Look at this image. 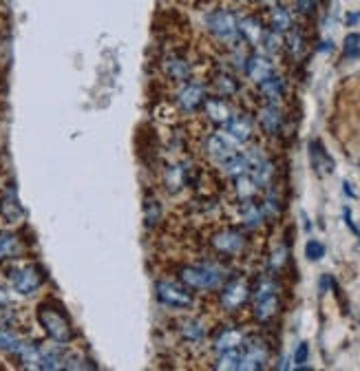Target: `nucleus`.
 Listing matches in <instances>:
<instances>
[{
  "mask_svg": "<svg viewBox=\"0 0 360 371\" xmlns=\"http://www.w3.org/2000/svg\"><path fill=\"white\" fill-rule=\"evenodd\" d=\"M276 312H278V296H276V292L257 296L255 314H257L259 320H270Z\"/></svg>",
  "mask_w": 360,
  "mask_h": 371,
  "instance_id": "19",
  "label": "nucleus"
},
{
  "mask_svg": "<svg viewBox=\"0 0 360 371\" xmlns=\"http://www.w3.org/2000/svg\"><path fill=\"white\" fill-rule=\"evenodd\" d=\"M360 20V13H352L349 18H347V25H354V23H358Z\"/></svg>",
  "mask_w": 360,
  "mask_h": 371,
  "instance_id": "46",
  "label": "nucleus"
},
{
  "mask_svg": "<svg viewBox=\"0 0 360 371\" xmlns=\"http://www.w3.org/2000/svg\"><path fill=\"white\" fill-rule=\"evenodd\" d=\"M250 296V287L243 283V281H232L230 285L224 287V292H221V305L226 310H239L241 305L248 301Z\"/></svg>",
  "mask_w": 360,
  "mask_h": 371,
  "instance_id": "11",
  "label": "nucleus"
},
{
  "mask_svg": "<svg viewBox=\"0 0 360 371\" xmlns=\"http://www.w3.org/2000/svg\"><path fill=\"white\" fill-rule=\"evenodd\" d=\"M342 217H345V223L349 225V230H352L356 237H360V230H358V225H356L354 219H352V210H349V208H345V210H342Z\"/></svg>",
  "mask_w": 360,
  "mask_h": 371,
  "instance_id": "42",
  "label": "nucleus"
},
{
  "mask_svg": "<svg viewBox=\"0 0 360 371\" xmlns=\"http://www.w3.org/2000/svg\"><path fill=\"white\" fill-rule=\"evenodd\" d=\"M270 27L274 31H278V34H288V31L294 27V20H292V13L281 7V5H274L270 9Z\"/></svg>",
  "mask_w": 360,
  "mask_h": 371,
  "instance_id": "23",
  "label": "nucleus"
},
{
  "mask_svg": "<svg viewBox=\"0 0 360 371\" xmlns=\"http://www.w3.org/2000/svg\"><path fill=\"white\" fill-rule=\"evenodd\" d=\"M263 34H265L263 23H261L259 18H255V15H245V18L239 20V36H241L245 42H250V44H261Z\"/></svg>",
  "mask_w": 360,
  "mask_h": 371,
  "instance_id": "16",
  "label": "nucleus"
},
{
  "mask_svg": "<svg viewBox=\"0 0 360 371\" xmlns=\"http://www.w3.org/2000/svg\"><path fill=\"white\" fill-rule=\"evenodd\" d=\"M257 190H259V186H257V182L250 177L248 172L245 175H239L237 177V195H239V199L241 201H248V199H255V195H257Z\"/></svg>",
  "mask_w": 360,
  "mask_h": 371,
  "instance_id": "31",
  "label": "nucleus"
},
{
  "mask_svg": "<svg viewBox=\"0 0 360 371\" xmlns=\"http://www.w3.org/2000/svg\"><path fill=\"white\" fill-rule=\"evenodd\" d=\"M224 172L228 175V177H234L237 180L239 175H245V172H250V166H248V159H245V155H232L230 159H226L224 161Z\"/></svg>",
  "mask_w": 360,
  "mask_h": 371,
  "instance_id": "27",
  "label": "nucleus"
},
{
  "mask_svg": "<svg viewBox=\"0 0 360 371\" xmlns=\"http://www.w3.org/2000/svg\"><path fill=\"white\" fill-rule=\"evenodd\" d=\"M261 44H263L265 54L274 56V54H278L281 49H283L285 40H283V34H278V31L270 29V31H265V34H263V40H261Z\"/></svg>",
  "mask_w": 360,
  "mask_h": 371,
  "instance_id": "32",
  "label": "nucleus"
},
{
  "mask_svg": "<svg viewBox=\"0 0 360 371\" xmlns=\"http://www.w3.org/2000/svg\"><path fill=\"white\" fill-rule=\"evenodd\" d=\"M263 219H265V213H263L261 206H257L252 199L243 201V206H241V221H243V225H248V228H259V225L263 223Z\"/></svg>",
  "mask_w": 360,
  "mask_h": 371,
  "instance_id": "25",
  "label": "nucleus"
},
{
  "mask_svg": "<svg viewBox=\"0 0 360 371\" xmlns=\"http://www.w3.org/2000/svg\"><path fill=\"white\" fill-rule=\"evenodd\" d=\"M265 360H268V345H265L261 338H248L245 341V353L241 360L243 371H255L263 369Z\"/></svg>",
  "mask_w": 360,
  "mask_h": 371,
  "instance_id": "6",
  "label": "nucleus"
},
{
  "mask_svg": "<svg viewBox=\"0 0 360 371\" xmlns=\"http://www.w3.org/2000/svg\"><path fill=\"white\" fill-rule=\"evenodd\" d=\"M274 175V168H272V161L270 159H263L261 164H257L255 168H250V177L257 182V186H268L270 180Z\"/></svg>",
  "mask_w": 360,
  "mask_h": 371,
  "instance_id": "30",
  "label": "nucleus"
},
{
  "mask_svg": "<svg viewBox=\"0 0 360 371\" xmlns=\"http://www.w3.org/2000/svg\"><path fill=\"white\" fill-rule=\"evenodd\" d=\"M203 106H206V115L208 120H212L214 124H226L230 118H232V113H230V106L224 102V100H219V98H210L203 102Z\"/></svg>",
  "mask_w": 360,
  "mask_h": 371,
  "instance_id": "21",
  "label": "nucleus"
},
{
  "mask_svg": "<svg viewBox=\"0 0 360 371\" xmlns=\"http://www.w3.org/2000/svg\"><path fill=\"white\" fill-rule=\"evenodd\" d=\"M259 89H261V93L265 95V98H268L270 104H278V100L283 98V93H285V82L272 73L268 80H263V82L259 84Z\"/></svg>",
  "mask_w": 360,
  "mask_h": 371,
  "instance_id": "20",
  "label": "nucleus"
},
{
  "mask_svg": "<svg viewBox=\"0 0 360 371\" xmlns=\"http://www.w3.org/2000/svg\"><path fill=\"white\" fill-rule=\"evenodd\" d=\"M226 133L237 144H245L250 137H252V122H250L245 115H234L226 122Z\"/></svg>",
  "mask_w": 360,
  "mask_h": 371,
  "instance_id": "15",
  "label": "nucleus"
},
{
  "mask_svg": "<svg viewBox=\"0 0 360 371\" xmlns=\"http://www.w3.org/2000/svg\"><path fill=\"white\" fill-rule=\"evenodd\" d=\"M342 192H345V195H347L349 199H356V192L352 190V186H349L347 182H345V184H342Z\"/></svg>",
  "mask_w": 360,
  "mask_h": 371,
  "instance_id": "44",
  "label": "nucleus"
},
{
  "mask_svg": "<svg viewBox=\"0 0 360 371\" xmlns=\"http://www.w3.org/2000/svg\"><path fill=\"white\" fill-rule=\"evenodd\" d=\"M309 360V345L307 343H301L299 347H296L294 351V367H305V363Z\"/></svg>",
  "mask_w": 360,
  "mask_h": 371,
  "instance_id": "38",
  "label": "nucleus"
},
{
  "mask_svg": "<svg viewBox=\"0 0 360 371\" xmlns=\"http://www.w3.org/2000/svg\"><path fill=\"white\" fill-rule=\"evenodd\" d=\"M155 294L160 303L173 310H188L193 305V294L188 292V287H181L173 281H158L155 283Z\"/></svg>",
  "mask_w": 360,
  "mask_h": 371,
  "instance_id": "5",
  "label": "nucleus"
},
{
  "mask_svg": "<svg viewBox=\"0 0 360 371\" xmlns=\"http://www.w3.org/2000/svg\"><path fill=\"white\" fill-rule=\"evenodd\" d=\"M177 102L186 113H195L206 102V89L201 84H186L177 95Z\"/></svg>",
  "mask_w": 360,
  "mask_h": 371,
  "instance_id": "13",
  "label": "nucleus"
},
{
  "mask_svg": "<svg viewBox=\"0 0 360 371\" xmlns=\"http://www.w3.org/2000/svg\"><path fill=\"white\" fill-rule=\"evenodd\" d=\"M9 283L18 294L22 296H31L36 294L38 289L44 283V274L40 270V265L36 263H27V265H18L9 270Z\"/></svg>",
  "mask_w": 360,
  "mask_h": 371,
  "instance_id": "4",
  "label": "nucleus"
},
{
  "mask_svg": "<svg viewBox=\"0 0 360 371\" xmlns=\"http://www.w3.org/2000/svg\"><path fill=\"white\" fill-rule=\"evenodd\" d=\"M184 186H186V168L184 166H168V170H166L168 192H179Z\"/></svg>",
  "mask_w": 360,
  "mask_h": 371,
  "instance_id": "29",
  "label": "nucleus"
},
{
  "mask_svg": "<svg viewBox=\"0 0 360 371\" xmlns=\"http://www.w3.org/2000/svg\"><path fill=\"white\" fill-rule=\"evenodd\" d=\"M316 5H319V0H296V7H299V11L305 13V15L314 13Z\"/></svg>",
  "mask_w": 360,
  "mask_h": 371,
  "instance_id": "41",
  "label": "nucleus"
},
{
  "mask_svg": "<svg viewBox=\"0 0 360 371\" xmlns=\"http://www.w3.org/2000/svg\"><path fill=\"white\" fill-rule=\"evenodd\" d=\"M261 208H263L265 217H274V215H278V197L274 195V192H270V195L265 197V203H263Z\"/></svg>",
  "mask_w": 360,
  "mask_h": 371,
  "instance_id": "39",
  "label": "nucleus"
},
{
  "mask_svg": "<svg viewBox=\"0 0 360 371\" xmlns=\"http://www.w3.org/2000/svg\"><path fill=\"white\" fill-rule=\"evenodd\" d=\"M309 157H311V166H314L319 175L334 172V159L327 155V151L323 149V144L319 139L309 142Z\"/></svg>",
  "mask_w": 360,
  "mask_h": 371,
  "instance_id": "14",
  "label": "nucleus"
},
{
  "mask_svg": "<svg viewBox=\"0 0 360 371\" xmlns=\"http://www.w3.org/2000/svg\"><path fill=\"white\" fill-rule=\"evenodd\" d=\"M261 5H265V7H274V5H278V0H261Z\"/></svg>",
  "mask_w": 360,
  "mask_h": 371,
  "instance_id": "45",
  "label": "nucleus"
},
{
  "mask_svg": "<svg viewBox=\"0 0 360 371\" xmlns=\"http://www.w3.org/2000/svg\"><path fill=\"white\" fill-rule=\"evenodd\" d=\"M334 46H332V42H323V46H321V51H332Z\"/></svg>",
  "mask_w": 360,
  "mask_h": 371,
  "instance_id": "47",
  "label": "nucleus"
},
{
  "mask_svg": "<svg viewBox=\"0 0 360 371\" xmlns=\"http://www.w3.org/2000/svg\"><path fill=\"white\" fill-rule=\"evenodd\" d=\"M206 151L214 161L224 164L226 159H230L232 155H237V142H234L228 133H214L206 142Z\"/></svg>",
  "mask_w": 360,
  "mask_h": 371,
  "instance_id": "7",
  "label": "nucleus"
},
{
  "mask_svg": "<svg viewBox=\"0 0 360 371\" xmlns=\"http://www.w3.org/2000/svg\"><path fill=\"white\" fill-rule=\"evenodd\" d=\"M22 254V244L15 234L0 232V261L3 259H18Z\"/></svg>",
  "mask_w": 360,
  "mask_h": 371,
  "instance_id": "22",
  "label": "nucleus"
},
{
  "mask_svg": "<svg viewBox=\"0 0 360 371\" xmlns=\"http://www.w3.org/2000/svg\"><path fill=\"white\" fill-rule=\"evenodd\" d=\"M259 120H261V126H263L265 133L276 135L281 131V124H283V113H281L278 104H268L261 111Z\"/></svg>",
  "mask_w": 360,
  "mask_h": 371,
  "instance_id": "18",
  "label": "nucleus"
},
{
  "mask_svg": "<svg viewBox=\"0 0 360 371\" xmlns=\"http://www.w3.org/2000/svg\"><path fill=\"white\" fill-rule=\"evenodd\" d=\"M241 360H243V353H239L237 349H228L219 353V360L214 365V369H224V371H237L241 369Z\"/></svg>",
  "mask_w": 360,
  "mask_h": 371,
  "instance_id": "26",
  "label": "nucleus"
},
{
  "mask_svg": "<svg viewBox=\"0 0 360 371\" xmlns=\"http://www.w3.org/2000/svg\"><path fill=\"white\" fill-rule=\"evenodd\" d=\"M25 338L20 334H15L11 327H9V322H0V349L11 353V356H18L20 349L25 347Z\"/></svg>",
  "mask_w": 360,
  "mask_h": 371,
  "instance_id": "17",
  "label": "nucleus"
},
{
  "mask_svg": "<svg viewBox=\"0 0 360 371\" xmlns=\"http://www.w3.org/2000/svg\"><path fill=\"white\" fill-rule=\"evenodd\" d=\"M288 49L294 58H299L303 54V36L299 31H294V29L288 31Z\"/></svg>",
  "mask_w": 360,
  "mask_h": 371,
  "instance_id": "35",
  "label": "nucleus"
},
{
  "mask_svg": "<svg viewBox=\"0 0 360 371\" xmlns=\"http://www.w3.org/2000/svg\"><path fill=\"white\" fill-rule=\"evenodd\" d=\"M160 217H162V208H160V203L158 201H146V223L148 225H155L160 221Z\"/></svg>",
  "mask_w": 360,
  "mask_h": 371,
  "instance_id": "37",
  "label": "nucleus"
},
{
  "mask_svg": "<svg viewBox=\"0 0 360 371\" xmlns=\"http://www.w3.org/2000/svg\"><path fill=\"white\" fill-rule=\"evenodd\" d=\"M288 261V248L285 246H278L274 252H272V259H270V265L274 268V270H278V268H283V263Z\"/></svg>",
  "mask_w": 360,
  "mask_h": 371,
  "instance_id": "40",
  "label": "nucleus"
},
{
  "mask_svg": "<svg viewBox=\"0 0 360 371\" xmlns=\"http://www.w3.org/2000/svg\"><path fill=\"white\" fill-rule=\"evenodd\" d=\"M0 215L7 223H22L25 221V208L18 199V192L15 188H7L0 197Z\"/></svg>",
  "mask_w": 360,
  "mask_h": 371,
  "instance_id": "9",
  "label": "nucleus"
},
{
  "mask_svg": "<svg viewBox=\"0 0 360 371\" xmlns=\"http://www.w3.org/2000/svg\"><path fill=\"white\" fill-rule=\"evenodd\" d=\"M245 73H248L250 80H252V82L261 84L263 80H268L274 73V67H272V62L265 56L255 54V56H250L245 60Z\"/></svg>",
  "mask_w": 360,
  "mask_h": 371,
  "instance_id": "12",
  "label": "nucleus"
},
{
  "mask_svg": "<svg viewBox=\"0 0 360 371\" xmlns=\"http://www.w3.org/2000/svg\"><path fill=\"white\" fill-rule=\"evenodd\" d=\"M38 322L42 325L44 334L51 338V341L65 345V343H71L73 341V327L69 318L60 312V308L51 303H42L38 308Z\"/></svg>",
  "mask_w": 360,
  "mask_h": 371,
  "instance_id": "1",
  "label": "nucleus"
},
{
  "mask_svg": "<svg viewBox=\"0 0 360 371\" xmlns=\"http://www.w3.org/2000/svg\"><path fill=\"white\" fill-rule=\"evenodd\" d=\"M162 69L170 80H175V82H186V80L191 77V62L179 54H168L162 62Z\"/></svg>",
  "mask_w": 360,
  "mask_h": 371,
  "instance_id": "10",
  "label": "nucleus"
},
{
  "mask_svg": "<svg viewBox=\"0 0 360 371\" xmlns=\"http://www.w3.org/2000/svg\"><path fill=\"white\" fill-rule=\"evenodd\" d=\"M334 285V279L330 277V274H323L321 277V283H319V289H321V294H325L327 289H330Z\"/></svg>",
  "mask_w": 360,
  "mask_h": 371,
  "instance_id": "43",
  "label": "nucleus"
},
{
  "mask_svg": "<svg viewBox=\"0 0 360 371\" xmlns=\"http://www.w3.org/2000/svg\"><path fill=\"white\" fill-rule=\"evenodd\" d=\"M241 345H243V334L239 329H224L214 341V351L221 353V351H228V349H237Z\"/></svg>",
  "mask_w": 360,
  "mask_h": 371,
  "instance_id": "24",
  "label": "nucleus"
},
{
  "mask_svg": "<svg viewBox=\"0 0 360 371\" xmlns=\"http://www.w3.org/2000/svg\"><path fill=\"white\" fill-rule=\"evenodd\" d=\"M212 248L221 254H241L245 248V237L237 230H221L212 237Z\"/></svg>",
  "mask_w": 360,
  "mask_h": 371,
  "instance_id": "8",
  "label": "nucleus"
},
{
  "mask_svg": "<svg viewBox=\"0 0 360 371\" xmlns=\"http://www.w3.org/2000/svg\"><path fill=\"white\" fill-rule=\"evenodd\" d=\"M206 29L219 42L232 44L239 38V18L230 9H214L206 15Z\"/></svg>",
  "mask_w": 360,
  "mask_h": 371,
  "instance_id": "3",
  "label": "nucleus"
},
{
  "mask_svg": "<svg viewBox=\"0 0 360 371\" xmlns=\"http://www.w3.org/2000/svg\"><path fill=\"white\" fill-rule=\"evenodd\" d=\"M179 332L188 343H201L203 336H206V329H203V325L199 320H184Z\"/></svg>",
  "mask_w": 360,
  "mask_h": 371,
  "instance_id": "28",
  "label": "nucleus"
},
{
  "mask_svg": "<svg viewBox=\"0 0 360 371\" xmlns=\"http://www.w3.org/2000/svg\"><path fill=\"white\" fill-rule=\"evenodd\" d=\"M360 56V34H347L345 38V58Z\"/></svg>",
  "mask_w": 360,
  "mask_h": 371,
  "instance_id": "36",
  "label": "nucleus"
},
{
  "mask_svg": "<svg viewBox=\"0 0 360 371\" xmlns=\"http://www.w3.org/2000/svg\"><path fill=\"white\" fill-rule=\"evenodd\" d=\"M179 279L188 289H217L224 283V272L212 263H199V265H186L179 270Z\"/></svg>",
  "mask_w": 360,
  "mask_h": 371,
  "instance_id": "2",
  "label": "nucleus"
},
{
  "mask_svg": "<svg viewBox=\"0 0 360 371\" xmlns=\"http://www.w3.org/2000/svg\"><path fill=\"white\" fill-rule=\"evenodd\" d=\"M327 254V248H325V244L323 241H319V239H309L307 241V246H305V256H307V261H321L323 256Z\"/></svg>",
  "mask_w": 360,
  "mask_h": 371,
  "instance_id": "34",
  "label": "nucleus"
},
{
  "mask_svg": "<svg viewBox=\"0 0 360 371\" xmlns=\"http://www.w3.org/2000/svg\"><path fill=\"white\" fill-rule=\"evenodd\" d=\"M214 89H217L219 95H224V98H226V95H234V93L239 91V82L232 75L224 73V75H217L214 77Z\"/></svg>",
  "mask_w": 360,
  "mask_h": 371,
  "instance_id": "33",
  "label": "nucleus"
}]
</instances>
